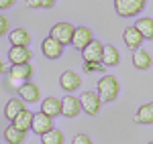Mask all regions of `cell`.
I'll return each mask as SVG.
<instances>
[{
  "label": "cell",
  "instance_id": "30",
  "mask_svg": "<svg viewBox=\"0 0 153 144\" xmlns=\"http://www.w3.org/2000/svg\"><path fill=\"white\" fill-rule=\"evenodd\" d=\"M2 71H4V63H2V59H0V75H2Z\"/></svg>",
  "mask_w": 153,
  "mask_h": 144
},
{
  "label": "cell",
  "instance_id": "28",
  "mask_svg": "<svg viewBox=\"0 0 153 144\" xmlns=\"http://www.w3.org/2000/svg\"><path fill=\"white\" fill-rule=\"evenodd\" d=\"M8 29H10V24H8V18L0 14V37L6 35V33H8Z\"/></svg>",
  "mask_w": 153,
  "mask_h": 144
},
{
  "label": "cell",
  "instance_id": "7",
  "mask_svg": "<svg viewBox=\"0 0 153 144\" xmlns=\"http://www.w3.org/2000/svg\"><path fill=\"white\" fill-rule=\"evenodd\" d=\"M41 51H43V55H45L47 59H59V57L63 55V45L59 43L57 39H53V37L49 35L47 39H43Z\"/></svg>",
  "mask_w": 153,
  "mask_h": 144
},
{
  "label": "cell",
  "instance_id": "10",
  "mask_svg": "<svg viewBox=\"0 0 153 144\" xmlns=\"http://www.w3.org/2000/svg\"><path fill=\"white\" fill-rule=\"evenodd\" d=\"M92 39H94V35H92V31L88 26H78L74 31V37H71V45L78 51H82L88 43H92Z\"/></svg>",
  "mask_w": 153,
  "mask_h": 144
},
{
  "label": "cell",
  "instance_id": "6",
  "mask_svg": "<svg viewBox=\"0 0 153 144\" xmlns=\"http://www.w3.org/2000/svg\"><path fill=\"white\" fill-rule=\"evenodd\" d=\"M53 128V118L51 116H47V114H43L41 110L37 112V114H33V122H31V130L35 134H45V132H49Z\"/></svg>",
  "mask_w": 153,
  "mask_h": 144
},
{
  "label": "cell",
  "instance_id": "22",
  "mask_svg": "<svg viewBox=\"0 0 153 144\" xmlns=\"http://www.w3.org/2000/svg\"><path fill=\"white\" fill-rule=\"evenodd\" d=\"M102 63L106 67H114V65L120 63V53L117 51V47H112V45L104 47V51H102Z\"/></svg>",
  "mask_w": 153,
  "mask_h": 144
},
{
  "label": "cell",
  "instance_id": "29",
  "mask_svg": "<svg viewBox=\"0 0 153 144\" xmlns=\"http://www.w3.org/2000/svg\"><path fill=\"white\" fill-rule=\"evenodd\" d=\"M14 2H16V0H0V10H6V8H10Z\"/></svg>",
  "mask_w": 153,
  "mask_h": 144
},
{
  "label": "cell",
  "instance_id": "11",
  "mask_svg": "<svg viewBox=\"0 0 153 144\" xmlns=\"http://www.w3.org/2000/svg\"><path fill=\"white\" fill-rule=\"evenodd\" d=\"M102 51H104V45L100 41L92 39V43H88L82 49V57L84 61H102Z\"/></svg>",
  "mask_w": 153,
  "mask_h": 144
},
{
  "label": "cell",
  "instance_id": "14",
  "mask_svg": "<svg viewBox=\"0 0 153 144\" xmlns=\"http://www.w3.org/2000/svg\"><path fill=\"white\" fill-rule=\"evenodd\" d=\"M59 85L65 89V91H76L80 85H82V79L76 71H63L61 77H59Z\"/></svg>",
  "mask_w": 153,
  "mask_h": 144
},
{
  "label": "cell",
  "instance_id": "24",
  "mask_svg": "<svg viewBox=\"0 0 153 144\" xmlns=\"http://www.w3.org/2000/svg\"><path fill=\"white\" fill-rule=\"evenodd\" d=\"M41 142L43 144H63V132L57 128H51L49 132L41 134Z\"/></svg>",
  "mask_w": 153,
  "mask_h": 144
},
{
  "label": "cell",
  "instance_id": "19",
  "mask_svg": "<svg viewBox=\"0 0 153 144\" xmlns=\"http://www.w3.org/2000/svg\"><path fill=\"white\" fill-rule=\"evenodd\" d=\"M4 138H6V142H8V144H23L25 138H27V132L19 130L14 124H10V126L4 130Z\"/></svg>",
  "mask_w": 153,
  "mask_h": 144
},
{
  "label": "cell",
  "instance_id": "17",
  "mask_svg": "<svg viewBox=\"0 0 153 144\" xmlns=\"http://www.w3.org/2000/svg\"><path fill=\"white\" fill-rule=\"evenodd\" d=\"M41 112L47 114V116H51V118L59 116V114H61V99H57V97H47V99H43Z\"/></svg>",
  "mask_w": 153,
  "mask_h": 144
},
{
  "label": "cell",
  "instance_id": "27",
  "mask_svg": "<svg viewBox=\"0 0 153 144\" xmlns=\"http://www.w3.org/2000/svg\"><path fill=\"white\" fill-rule=\"evenodd\" d=\"M71 144H94V142H92V138H90L88 134H76L74 140H71Z\"/></svg>",
  "mask_w": 153,
  "mask_h": 144
},
{
  "label": "cell",
  "instance_id": "8",
  "mask_svg": "<svg viewBox=\"0 0 153 144\" xmlns=\"http://www.w3.org/2000/svg\"><path fill=\"white\" fill-rule=\"evenodd\" d=\"M80 112H82L80 97H74V96L61 97V116H65V118H78Z\"/></svg>",
  "mask_w": 153,
  "mask_h": 144
},
{
  "label": "cell",
  "instance_id": "15",
  "mask_svg": "<svg viewBox=\"0 0 153 144\" xmlns=\"http://www.w3.org/2000/svg\"><path fill=\"white\" fill-rule=\"evenodd\" d=\"M151 63H153V59H151V55H149L147 51H143L141 47L133 51V65H135L137 69H143V71H145V69L151 67Z\"/></svg>",
  "mask_w": 153,
  "mask_h": 144
},
{
  "label": "cell",
  "instance_id": "1",
  "mask_svg": "<svg viewBox=\"0 0 153 144\" xmlns=\"http://www.w3.org/2000/svg\"><path fill=\"white\" fill-rule=\"evenodd\" d=\"M145 6H147V0H114V10L123 18H133L141 14Z\"/></svg>",
  "mask_w": 153,
  "mask_h": 144
},
{
  "label": "cell",
  "instance_id": "5",
  "mask_svg": "<svg viewBox=\"0 0 153 144\" xmlns=\"http://www.w3.org/2000/svg\"><path fill=\"white\" fill-rule=\"evenodd\" d=\"M80 106H82V112H86L88 116H96L100 112V106H102V99L98 94L94 91H86L80 96Z\"/></svg>",
  "mask_w": 153,
  "mask_h": 144
},
{
  "label": "cell",
  "instance_id": "20",
  "mask_svg": "<svg viewBox=\"0 0 153 144\" xmlns=\"http://www.w3.org/2000/svg\"><path fill=\"white\" fill-rule=\"evenodd\" d=\"M8 39H10V45H21V47H29L31 45V35L25 29H14V31H10Z\"/></svg>",
  "mask_w": 153,
  "mask_h": 144
},
{
  "label": "cell",
  "instance_id": "4",
  "mask_svg": "<svg viewBox=\"0 0 153 144\" xmlns=\"http://www.w3.org/2000/svg\"><path fill=\"white\" fill-rule=\"evenodd\" d=\"M74 31H76V26H74L71 23H57V24L51 26V33H49V35L53 37V39H57L59 43L65 47V45H71Z\"/></svg>",
  "mask_w": 153,
  "mask_h": 144
},
{
  "label": "cell",
  "instance_id": "16",
  "mask_svg": "<svg viewBox=\"0 0 153 144\" xmlns=\"http://www.w3.org/2000/svg\"><path fill=\"white\" fill-rule=\"evenodd\" d=\"M25 108H27V106H25V102L21 99V97H19V99H16V97H10V99L6 102V106H4V118H8V120L12 122L14 116L21 114Z\"/></svg>",
  "mask_w": 153,
  "mask_h": 144
},
{
  "label": "cell",
  "instance_id": "23",
  "mask_svg": "<svg viewBox=\"0 0 153 144\" xmlns=\"http://www.w3.org/2000/svg\"><path fill=\"white\" fill-rule=\"evenodd\" d=\"M135 26H137V31L143 35L145 41H151L153 39V18H139Z\"/></svg>",
  "mask_w": 153,
  "mask_h": 144
},
{
  "label": "cell",
  "instance_id": "12",
  "mask_svg": "<svg viewBox=\"0 0 153 144\" xmlns=\"http://www.w3.org/2000/svg\"><path fill=\"white\" fill-rule=\"evenodd\" d=\"M123 41H125V45H127L131 51H135V49L141 47V43L145 39H143V35L137 31V26H129V29H125V33H123Z\"/></svg>",
  "mask_w": 153,
  "mask_h": 144
},
{
  "label": "cell",
  "instance_id": "21",
  "mask_svg": "<svg viewBox=\"0 0 153 144\" xmlns=\"http://www.w3.org/2000/svg\"><path fill=\"white\" fill-rule=\"evenodd\" d=\"M135 122L137 124H153V102H149V104H145L137 110Z\"/></svg>",
  "mask_w": 153,
  "mask_h": 144
},
{
  "label": "cell",
  "instance_id": "9",
  "mask_svg": "<svg viewBox=\"0 0 153 144\" xmlns=\"http://www.w3.org/2000/svg\"><path fill=\"white\" fill-rule=\"evenodd\" d=\"M33 57V51H29V47H21V45H10L8 51V61L12 65H21V63H29Z\"/></svg>",
  "mask_w": 153,
  "mask_h": 144
},
{
  "label": "cell",
  "instance_id": "2",
  "mask_svg": "<svg viewBox=\"0 0 153 144\" xmlns=\"http://www.w3.org/2000/svg\"><path fill=\"white\" fill-rule=\"evenodd\" d=\"M118 91H120V87H118V81L114 75H104L98 81V96L102 102H114L118 97Z\"/></svg>",
  "mask_w": 153,
  "mask_h": 144
},
{
  "label": "cell",
  "instance_id": "31",
  "mask_svg": "<svg viewBox=\"0 0 153 144\" xmlns=\"http://www.w3.org/2000/svg\"><path fill=\"white\" fill-rule=\"evenodd\" d=\"M149 144H153V142H149Z\"/></svg>",
  "mask_w": 153,
  "mask_h": 144
},
{
  "label": "cell",
  "instance_id": "13",
  "mask_svg": "<svg viewBox=\"0 0 153 144\" xmlns=\"http://www.w3.org/2000/svg\"><path fill=\"white\" fill-rule=\"evenodd\" d=\"M19 96H21V99L23 102H27V104H35V102H39V97H41V94H39V87H37L35 83H23L19 89Z\"/></svg>",
  "mask_w": 153,
  "mask_h": 144
},
{
  "label": "cell",
  "instance_id": "18",
  "mask_svg": "<svg viewBox=\"0 0 153 144\" xmlns=\"http://www.w3.org/2000/svg\"><path fill=\"white\" fill-rule=\"evenodd\" d=\"M31 122H33V112L25 108L23 112H21V114H16V116H14L12 124H14V126H16L19 130L27 132V130H31Z\"/></svg>",
  "mask_w": 153,
  "mask_h": 144
},
{
  "label": "cell",
  "instance_id": "25",
  "mask_svg": "<svg viewBox=\"0 0 153 144\" xmlns=\"http://www.w3.org/2000/svg\"><path fill=\"white\" fill-rule=\"evenodd\" d=\"M57 0H27V6L29 8H51L55 6Z\"/></svg>",
  "mask_w": 153,
  "mask_h": 144
},
{
  "label": "cell",
  "instance_id": "26",
  "mask_svg": "<svg viewBox=\"0 0 153 144\" xmlns=\"http://www.w3.org/2000/svg\"><path fill=\"white\" fill-rule=\"evenodd\" d=\"M84 69L88 73H94V71H104L106 65L102 61H84Z\"/></svg>",
  "mask_w": 153,
  "mask_h": 144
},
{
  "label": "cell",
  "instance_id": "3",
  "mask_svg": "<svg viewBox=\"0 0 153 144\" xmlns=\"http://www.w3.org/2000/svg\"><path fill=\"white\" fill-rule=\"evenodd\" d=\"M31 75H33V67H31L29 63L12 65L10 67V75H8V83H10L14 89H19L23 83H27V81L31 79Z\"/></svg>",
  "mask_w": 153,
  "mask_h": 144
}]
</instances>
